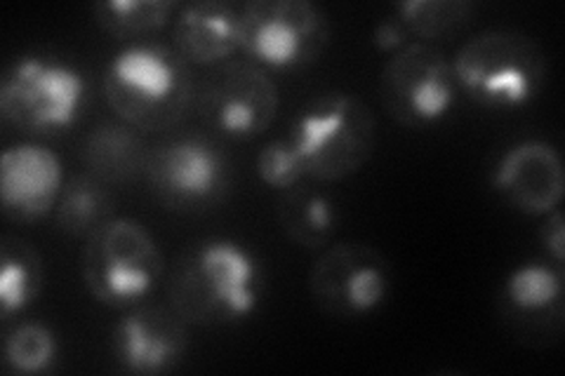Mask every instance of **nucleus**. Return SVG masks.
Returning a JSON list of instances; mask_svg holds the SVG:
<instances>
[{"label": "nucleus", "instance_id": "f257e3e1", "mask_svg": "<svg viewBox=\"0 0 565 376\" xmlns=\"http://www.w3.org/2000/svg\"><path fill=\"white\" fill-rule=\"evenodd\" d=\"M262 294V268L232 240H201L177 257L168 297L186 325L220 327L250 315Z\"/></svg>", "mask_w": 565, "mask_h": 376}, {"label": "nucleus", "instance_id": "f03ea898", "mask_svg": "<svg viewBox=\"0 0 565 376\" xmlns=\"http://www.w3.org/2000/svg\"><path fill=\"white\" fill-rule=\"evenodd\" d=\"M104 95L116 116L139 132L174 128L193 99L189 62L168 45H130L106 66Z\"/></svg>", "mask_w": 565, "mask_h": 376}, {"label": "nucleus", "instance_id": "7ed1b4c3", "mask_svg": "<svg viewBox=\"0 0 565 376\" xmlns=\"http://www.w3.org/2000/svg\"><path fill=\"white\" fill-rule=\"evenodd\" d=\"M457 87L486 109H521L546 80V55L516 29H488L469 39L452 60Z\"/></svg>", "mask_w": 565, "mask_h": 376}, {"label": "nucleus", "instance_id": "20e7f679", "mask_svg": "<svg viewBox=\"0 0 565 376\" xmlns=\"http://www.w3.org/2000/svg\"><path fill=\"white\" fill-rule=\"evenodd\" d=\"M292 147L305 176L340 182L356 174L375 151L377 122L370 106L351 95L328 93L311 99L295 118Z\"/></svg>", "mask_w": 565, "mask_h": 376}, {"label": "nucleus", "instance_id": "39448f33", "mask_svg": "<svg viewBox=\"0 0 565 376\" xmlns=\"http://www.w3.org/2000/svg\"><path fill=\"white\" fill-rule=\"evenodd\" d=\"M163 271L161 249L135 219L114 217L85 240L83 280L104 307H137L156 290Z\"/></svg>", "mask_w": 565, "mask_h": 376}, {"label": "nucleus", "instance_id": "423d86ee", "mask_svg": "<svg viewBox=\"0 0 565 376\" xmlns=\"http://www.w3.org/2000/svg\"><path fill=\"white\" fill-rule=\"evenodd\" d=\"M87 85L81 71L60 60L24 57L0 83L3 120L26 132H52L74 125L83 111Z\"/></svg>", "mask_w": 565, "mask_h": 376}, {"label": "nucleus", "instance_id": "0eeeda50", "mask_svg": "<svg viewBox=\"0 0 565 376\" xmlns=\"http://www.w3.org/2000/svg\"><path fill=\"white\" fill-rule=\"evenodd\" d=\"M330 33L326 10L309 0H253L241 8V50L271 68L313 64Z\"/></svg>", "mask_w": 565, "mask_h": 376}, {"label": "nucleus", "instance_id": "6e6552de", "mask_svg": "<svg viewBox=\"0 0 565 376\" xmlns=\"http://www.w3.org/2000/svg\"><path fill=\"white\" fill-rule=\"evenodd\" d=\"M452 62L434 43H408L388 60L380 76L384 111L403 128H429L444 120L457 99Z\"/></svg>", "mask_w": 565, "mask_h": 376}, {"label": "nucleus", "instance_id": "1a4fd4ad", "mask_svg": "<svg viewBox=\"0 0 565 376\" xmlns=\"http://www.w3.org/2000/svg\"><path fill=\"white\" fill-rule=\"evenodd\" d=\"M309 288L316 307L338 320H356L375 313L392 290V266L365 243H338L323 247L316 259Z\"/></svg>", "mask_w": 565, "mask_h": 376}, {"label": "nucleus", "instance_id": "9d476101", "mask_svg": "<svg viewBox=\"0 0 565 376\" xmlns=\"http://www.w3.org/2000/svg\"><path fill=\"white\" fill-rule=\"evenodd\" d=\"M199 111L212 130L234 139H253L276 120L278 87L257 62H224L205 80Z\"/></svg>", "mask_w": 565, "mask_h": 376}, {"label": "nucleus", "instance_id": "9b49d317", "mask_svg": "<svg viewBox=\"0 0 565 376\" xmlns=\"http://www.w3.org/2000/svg\"><path fill=\"white\" fill-rule=\"evenodd\" d=\"M228 163L222 151L201 137L172 139L158 147L147 163V176L170 207H203L228 191Z\"/></svg>", "mask_w": 565, "mask_h": 376}, {"label": "nucleus", "instance_id": "f8f14e48", "mask_svg": "<svg viewBox=\"0 0 565 376\" xmlns=\"http://www.w3.org/2000/svg\"><path fill=\"white\" fill-rule=\"evenodd\" d=\"M186 348V322L172 307H137L114 330V355L130 374H166L182 363Z\"/></svg>", "mask_w": 565, "mask_h": 376}, {"label": "nucleus", "instance_id": "ddd939ff", "mask_svg": "<svg viewBox=\"0 0 565 376\" xmlns=\"http://www.w3.org/2000/svg\"><path fill=\"white\" fill-rule=\"evenodd\" d=\"M492 186L514 210L530 217H546L563 201L565 172L561 155L546 141H521L494 168Z\"/></svg>", "mask_w": 565, "mask_h": 376}, {"label": "nucleus", "instance_id": "4468645a", "mask_svg": "<svg viewBox=\"0 0 565 376\" xmlns=\"http://www.w3.org/2000/svg\"><path fill=\"white\" fill-rule=\"evenodd\" d=\"M64 191L62 160L45 147L17 144L0 155V198L12 219H41Z\"/></svg>", "mask_w": 565, "mask_h": 376}, {"label": "nucleus", "instance_id": "2eb2a0df", "mask_svg": "<svg viewBox=\"0 0 565 376\" xmlns=\"http://www.w3.org/2000/svg\"><path fill=\"white\" fill-rule=\"evenodd\" d=\"M172 35L186 62L224 64L241 50V8L226 0H199L177 14Z\"/></svg>", "mask_w": 565, "mask_h": 376}, {"label": "nucleus", "instance_id": "dca6fc26", "mask_svg": "<svg viewBox=\"0 0 565 376\" xmlns=\"http://www.w3.org/2000/svg\"><path fill=\"white\" fill-rule=\"evenodd\" d=\"M504 315L516 327L544 332L563 318V268L546 264H523L514 268L502 288Z\"/></svg>", "mask_w": 565, "mask_h": 376}, {"label": "nucleus", "instance_id": "f3484780", "mask_svg": "<svg viewBox=\"0 0 565 376\" xmlns=\"http://www.w3.org/2000/svg\"><path fill=\"white\" fill-rule=\"evenodd\" d=\"M83 163L87 174L102 182H130L137 174L147 172L149 153L145 141L130 125H102L83 147Z\"/></svg>", "mask_w": 565, "mask_h": 376}, {"label": "nucleus", "instance_id": "a211bd4d", "mask_svg": "<svg viewBox=\"0 0 565 376\" xmlns=\"http://www.w3.org/2000/svg\"><path fill=\"white\" fill-rule=\"evenodd\" d=\"M278 222L286 236L305 249H323L338 224L334 205L323 191L288 189L278 201Z\"/></svg>", "mask_w": 565, "mask_h": 376}, {"label": "nucleus", "instance_id": "6ab92c4d", "mask_svg": "<svg viewBox=\"0 0 565 376\" xmlns=\"http://www.w3.org/2000/svg\"><path fill=\"white\" fill-rule=\"evenodd\" d=\"M43 264L31 243L6 236L0 245V309L3 318L31 307L41 294Z\"/></svg>", "mask_w": 565, "mask_h": 376}, {"label": "nucleus", "instance_id": "aec40b11", "mask_svg": "<svg viewBox=\"0 0 565 376\" xmlns=\"http://www.w3.org/2000/svg\"><path fill=\"white\" fill-rule=\"evenodd\" d=\"M114 219V198L104 182L93 174H78L64 186L57 203V224L74 238H90Z\"/></svg>", "mask_w": 565, "mask_h": 376}, {"label": "nucleus", "instance_id": "412c9836", "mask_svg": "<svg viewBox=\"0 0 565 376\" xmlns=\"http://www.w3.org/2000/svg\"><path fill=\"white\" fill-rule=\"evenodd\" d=\"M174 10L172 0H106L93 8V14L106 33L126 41L163 29Z\"/></svg>", "mask_w": 565, "mask_h": 376}, {"label": "nucleus", "instance_id": "4be33fe9", "mask_svg": "<svg viewBox=\"0 0 565 376\" xmlns=\"http://www.w3.org/2000/svg\"><path fill=\"white\" fill-rule=\"evenodd\" d=\"M396 14L405 29L429 43L462 31L471 20L473 6L467 0H405L396 6Z\"/></svg>", "mask_w": 565, "mask_h": 376}, {"label": "nucleus", "instance_id": "5701e85b", "mask_svg": "<svg viewBox=\"0 0 565 376\" xmlns=\"http://www.w3.org/2000/svg\"><path fill=\"white\" fill-rule=\"evenodd\" d=\"M57 357V342L45 325L29 322L17 327L6 342V363L17 374L50 372Z\"/></svg>", "mask_w": 565, "mask_h": 376}, {"label": "nucleus", "instance_id": "b1692460", "mask_svg": "<svg viewBox=\"0 0 565 376\" xmlns=\"http://www.w3.org/2000/svg\"><path fill=\"white\" fill-rule=\"evenodd\" d=\"M257 174L271 189H292L305 176L302 158L290 139L269 141L257 155Z\"/></svg>", "mask_w": 565, "mask_h": 376}, {"label": "nucleus", "instance_id": "393cba45", "mask_svg": "<svg viewBox=\"0 0 565 376\" xmlns=\"http://www.w3.org/2000/svg\"><path fill=\"white\" fill-rule=\"evenodd\" d=\"M542 243L546 247V253H550V257L554 259V264L563 268V261H565V222H563V214H561L558 207L546 214V222L542 226Z\"/></svg>", "mask_w": 565, "mask_h": 376}, {"label": "nucleus", "instance_id": "a878e982", "mask_svg": "<svg viewBox=\"0 0 565 376\" xmlns=\"http://www.w3.org/2000/svg\"><path fill=\"white\" fill-rule=\"evenodd\" d=\"M408 35L411 31L405 29V24L398 20V17H386L382 20L375 31H373V41L380 50L384 52H398L403 45H408Z\"/></svg>", "mask_w": 565, "mask_h": 376}]
</instances>
